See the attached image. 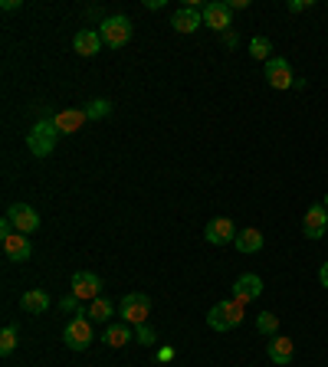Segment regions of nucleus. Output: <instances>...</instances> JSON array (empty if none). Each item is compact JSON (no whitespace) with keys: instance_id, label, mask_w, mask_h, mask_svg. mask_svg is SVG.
Instances as JSON below:
<instances>
[{"instance_id":"1","label":"nucleus","mask_w":328,"mask_h":367,"mask_svg":"<svg viewBox=\"0 0 328 367\" xmlns=\"http://www.w3.org/2000/svg\"><path fill=\"white\" fill-rule=\"evenodd\" d=\"M56 141H59V131H56L53 119H40L27 135V148H30L33 158H50Z\"/></svg>"},{"instance_id":"2","label":"nucleus","mask_w":328,"mask_h":367,"mask_svg":"<svg viewBox=\"0 0 328 367\" xmlns=\"http://www.w3.org/2000/svg\"><path fill=\"white\" fill-rule=\"evenodd\" d=\"M63 341H66V347H73V351H86V347L96 341V328H92V318H89V312H79L73 322L66 324Z\"/></svg>"},{"instance_id":"3","label":"nucleus","mask_w":328,"mask_h":367,"mask_svg":"<svg viewBox=\"0 0 328 367\" xmlns=\"http://www.w3.org/2000/svg\"><path fill=\"white\" fill-rule=\"evenodd\" d=\"M240 322H243V302H237V299H227V302L214 305L207 312V328H214V331H230Z\"/></svg>"},{"instance_id":"4","label":"nucleus","mask_w":328,"mask_h":367,"mask_svg":"<svg viewBox=\"0 0 328 367\" xmlns=\"http://www.w3.org/2000/svg\"><path fill=\"white\" fill-rule=\"evenodd\" d=\"M98 36H102L105 46L121 50V46L131 40V20L128 17H105V20L98 23Z\"/></svg>"},{"instance_id":"5","label":"nucleus","mask_w":328,"mask_h":367,"mask_svg":"<svg viewBox=\"0 0 328 367\" xmlns=\"http://www.w3.org/2000/svg\"><path fill=\"white\" fill-rule=\"evenodd\" d=\"M121 312V322L125 324H144L148 322V315H151V299L144 295V292H128L119 305Z\"/></svg>"},{"instance_id":"6","label":"nucleus","mask_w":328,"mask_h":367,"mask_svg":"<svg viewBox=\"0 0 328 367\" xmlns=\"http://www.w3.org/2000/svg\"><path fill=\"white\" fill-rule=\"evenodd\" d=\"M237 233L240 230L233 227V220L230 216H214L204 230V239H207L210 246H230V243H237Z\"/></svg>"},{"instance_id":"7","label":"nucleus","mask_w":328,"mask_h":367,"mask_svg":"<svg viewBox=\"0 0 328 367\" xmlns=\"http://www.w3.org/2000/svg\"><path fill=\"white\" fill-rule=\"evenodd\" d=\"M266 82L273 89H292L295 86V76H292V66L285 56H273L266 63Z\"/></svg>"},{"instance_id":"8","label":"nucleus","mask_w":328,"mask_h":367,"mask_svg":"<svg viewBox=\"0 0 328 367\" xmlns=\"http://www.w3.org/2000/svg\"><path fill=\"white\" fill-rule=\"evenodd\" d=\"M7 216H10V223L17 233H36V230H40V214H36L30 204H13L10 210H7Z\"/></svg>"},{"instance_id":"9","label":"nucleus","mask_w":328,"mask_h":367,"mask_svg":"<svg viewBox=\"0 0 328 367\" xmlns=\"http://www.w3.org/2000/svg\"><path fill=\"white\" fill-rule=\"evenodd\" d=\"M204 27H210V30H217V33H227L230 27H233L230 7L223 0H210L207 7H204Z\"/></svg>"},{"instance_id":"10","label":"nucleus","mask_w":328,"mask_h":367,"mask_svg":"<svg viewBox=\"0 0 328 367\" xmlns=\"http://www.w3.org/2000/svg\"><path fill=\"white\" fill-rule=\"evenodd\" d=\"M328 230V210L322 204L308 207L306 216H302V233H306L308 239H322Z\"/></svg>"},{"instance_id":"11","label":"nucleus","mask_w":328,"mask_h":367,"mask_svg":"<svg viewBox=\"0 0 328 367\" xmlns=\"http://www.w3.org/2000/svg\"><path fill=\"white\" fill-rule=\"evenodd\" d=\"M262 295V279L256 276V272H246V276H240V279L233 282V299L237 302H256Z\"/></svg>"},{"instance_id":"12","label":"nucleus","mask_w":328,"mask_h":367,"mask_svg":"<svg viewBox=\"0 0 328 367\" xmlns=\"http://www.w3.org/2000/svg\"><path fill=\"white\" fill-rule=\"evenodd\" d=\"M171 27L177 33H194L204 27V10H197V7H177L171 13Z\"/></svg>"},{"instance_id":"13","label":"nucleus","mask_w":328,"mask_h":367,"mask_svg":"<svg viewBox=\"0 0 328 367\" xmlns=\"http://www.w3.org/2000/svg\"><path fill=\"white\" fill-rule=\"evenodd\" d=\"M266 354H269V361L279 367L285 364H292V357H295V345H292V338H285V335H273L269 338V345H266Z\"/></svg>"},{"instance_id":"14","label":"nucleus","mask_w":328,"mask_h":367,"mask_svg":"<svg viewBox=\"0 0 328 367\" xmlns=\"http://www.w3.org/2000/svg\"><path fill=\"white\" fill-rule=\"evenodd\" d=\"M53 125H56L59 135H76V131L86 125V112H82V108H66V112H56Z\"/></svg>"},{"instance_id":"15","label":"nucleus","mask_w":328,"mask_h":367,"mask_svg":"<svg viewBox=\"0 0 328 367\" xmlns=\"http://www.w3.org/2000/svg\"><path fill=\"white\" fill-rule=\"evenodd\" d=\"M102 279L96 272H73V295L76 299H98Z\"/></svg>"},{"instance_id":"16","label":"nucleus","mask_w":328,"mask_h":367,"mask_svg":"<svg viewBox=\"0 0 328 367\" xmlns=\"http://www.w3.org/2000/svg\"><path fill=\"white\" fill-rule=\"evenodd\" d=\"M3 253H7V260L10 262H27L30 260V239H27V233H13V237L3 239Z\"/></svg>"},{"instance_id":"17","label":"nucleus","mask_w":328,"mask_h":367,"mask_svg":"<svg viewBox=\"0 0 328 367\" xmlns=\"http://www.w3.org/2000/svg\"><path fill=\"white\" fill-rule=\"evenodd\" d=\"M73 46H76V53H79V56H96L105 43H102L98 30H79L76 36H73Z\"/></svg>"},{"instance_id":"18","label":"nucleus","mask_w":328,"mask_h":367,"mask_svg":"<svg viewBox=\"0 0 328 367\" xmlns=\"http://www.w3.org/2000/svg\"><path fill=\"white\" fill-rule=\"evenodd\" d=\"M20 308L30 315H46V308H50V295H46L43 289H30L20 295Z\"/></svg>"},{"instance_id":"19","label":"nucleus","mask_w":328,"mask_h":367,"mask_svg":"<svg viewBox=\"0 0 328 367\" xmlns=\"http://www.w3.org/2000/svg\"><path fill=\"white\" fill-rule=\"evenodd\" d=\"M102 341H105L109 347H125L131 341V328L125 322H121V324H109V328L102 331Z\"/></svg>"},{"instance_id":"20","label":"nucleus","mask_w":328,"mask_h":367,"mask_svg":"<svg viewBox=\"0 0 328 367\" xmlns=\"http://www.w3.org/2000/svg\"><path fill=\"white\" fill-rule=\"evenodd\" d=\"M233 246L240 249V253H246V256H250V253H260L262 249V233L260 230H240Z\"/></svg>"},{"instance_id":"21","label":"nucleus","mask_w":328,"mask_h":367,"mask_svg":"<svg viewBox=\"0 0 328 367\" xmlns=\"http://www.w3.org/2000/svg\"><path fill=\"white\" fill-rule=\"evenodd\" d=\"M112 312H115V305L109 302V299H92V305H89V318L92 322H98V324H109V318H112Z\"/></svg>"},{"instance_id":"22","label":"nucleus","mask_w":328,"mask_h":367,"mask_svg":"<svg viewBox=\"0 0 328 367\" xmlns=\"http://www.w3.org/2000/svg\"><path fill=\"white\" fill-rule=\"evenodd\" d=\"M250 56L253 59H260V63H269V59H273V40H269V36H253Z\"/></svg>"},{"instance_id":"23","label":"nucleus","mask_w":328,"mask_h":367,"mask_svg":"<svg viewBox=\"0 0 328 367\" xmlns=\"http://www.w3.org/2000/svg\"><path fill=\"white\" fill-rule=\"evenodd\" d=\"M256 331H260V335H266V338L279 335V315L260 312V315H256Z\"/></svg>"},{"instance_id":"24","label":"nucleus","mask_w":328,"mask_h":367,"mask_svg":"<svg viewBox=\"0 0 328 367\" xmlns=\"http://www.w3.org/2000/svg\"><path fill=\"white\" fill-rule=\"evenodd\" d=\"M82 112H86V119H96V121L98 119H109V115H112V102H109V98H92Z\"/></svg>"},{"instance_id":"25","label":"nucleus","mask_w":328,"mask_h":367,"mask_svg":"<svg viewBox=\"0 0 328 367\" xmlns=\"http://www.w3.org/2000/svg\"><path fill=\"white\" fill-rule=\"evenodd\" d=\"M13 347H17V328H13V324H3V331H0V354L3 357L13 354Z\"/></svg>"},{"instance_id":"26","label":"nucleus","mask_w":328,"mask_h":367,"mask_svg":"<svg viewBox=\"0 0 328 367\" xmlns=\"http://www.w3.org/2000/svg\"><path fill=\"white\" fill-rule=\"evenodd\" d=\"M135 338H138V345H144V347H154L158 345V335H154V328L148 322L144 324H135Z\"/></svg>"},{"instance_id":"27","label":"nucleus","mask_w":328,"mask_h":367,"mask_svg":"<svg viewBox=\"0 0 328 367\" xmlns=\"http://www.w3.org/2000/svg\"><path fill=\"white\" fill-rule=\"evenodd\" d=\"M285 7H289V13H302V10H308V7H312V0H289Z\"/></svg>"},{"instance_id":"28","label":"nucleus","mask_w":328,"mask_h":367,"mask_svg":"<svg viewBox=\"0 0 328 367\" xmlns=\"http://www.w3.org/2000/svg\"><path fill=\"white\" fill-rule=\"evenodd\" d=\"M220 40H223V46H230V50H233V46L240 43V36H237V30H227V33H220Z\"/></svg>"},{"instance_id":"29","label":"nucleus","mask_w":328,"mask_h":367,"mask_svg":"<svg viewBox=\"0 0 328 367\" xmlns=\"http://www.w3.org/2000/svg\"><path fill=\"white\" fill-rule=\"evenodd\" d=\"M59 305H63V312H76V308H79V299H76V295H66Z\"/></svg>"},{"instance_id":"30","label":"nucleus","mask_w":328,"mask_h":367,"mask_svg":"<svg viewBox=\"0 0 328 367\" xmlns=\"http://www.w3.org/2000/svg\"><path fill=\"white\" fill-rule=\"evenodd\" d=\"M227 7H230V13H233V10H246V7H250V0H230Z\"/></svg>"},{"instance_id":"31","label":"nucleus","mask_w":328,"mask_h":367,"mask_svg":"<svg viewBox=\"0 0 328 367\" xmlns=\"http://www.w3.org/2000/svg\"><path fill=\"white\" fill-rule=\"evenodd\" d=\"M318 282L328 289V262H322V269H318Z\"/></svg>"},{"instance_id":"32","label":"nucleus","mask_w":328,"mask_h":367,"mask_svg":"<svg viewBox=\"0 0 328 367\" xmlns=\"http://www.w3.org/2000/svg\"><path fill=\"white\" fill-rule=\"evenodd\" d=\"M144 7H148V10H161L164 0H144Z\"/></svg>"},{"instance_id":"33","label":"nucleus","mask_w":328,"mask_h":367,"mask_svg":"<svg viewBox=\"0 0 328 367\" xmlns=\"http://www.w3.org/2000/svg\"><path fill=\"white\" fill-rule=\"evenodd\" d=\"M158 357H161V361H171V357H174V351H171V347H161V351H158Z\"/></svg>"},{"instance_id":"34","label":"nucleus","mask_w":328,"mask_h":367,"mask_svg":"<svg viewBox=\"0 0 328 367\" xmlns=\"http://www.w3.org/2000/svg\"><path fill=\"white\" fill-rule=\"evenodd\" d=\"M0 7H3V10L10 13V10H17V7H20V3H17V0H3V3H0Z\"/></svg>"},{"instance_id":"35","label":"nucleus","mask_w":328,"mask_h":367,"mask_svg":"<svg viewBox=\"0 0 328 367\" xmlns=\"http://www.w3.org/2000/svg\"><path fill=\"white\" fill-rule=\"evenodd\" d=\"M322 207H325V210H328V194H325V204H322Z\"/></svg>"}]
</instances>
